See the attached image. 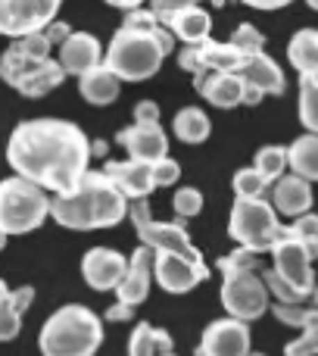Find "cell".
I'll use <instances>...</instances> for the list:
<instances>
[{
    "instance_id": "6da1fadb",
    "label": "cell",
    "mask_w": 318,
    "mask_h": 356,
    "mask_svg": "<svg viewBox=\"0 0 318 356\" xmlns=\"http://www.w3.org/2000/svg\"><path fill=\"white\" fill-rule=\"evenodd\" d=\"M6 160L16 175L41 184L44 191L66 194L87 172L91 141L66 119H31L12 129Z\"/></svg>"
},
{
    "instance_id": "7a4b0ae2",
    "label": "cell",
    "mask_w": 318,
    "mask_h": 356,
    "mask_svg": "<svg viewBox=\"0 0 318 356\" xmlns=\"http://www.w3.org/2000/svg\"><path fill=\"white\" fill-rule=\"evenodd\" d=\"M171 31L156 19L153 10H131L122 29L112 35L103 66L119 75V81H144L159 72L162 60L175 50Z\"/></svg>"
},
{
    "instance_id": "3957f363",
    "label": "cell",
    "mask_w": 318,
    "mask_h": 356,
    "mask_svg": "<svg viewBox=\"0 0 318 356\" xmlns=\"http://www.w3.org/2000/svg\"><path fill=\"white\" fill-rule=\"evenodd\" d=\"M50 216L75 232L112 228L128 216V197L106 172L87 169L72 191L50 197Z\"/></svg>"
},
{
    "instance_id": "277c9868",
    "label": "cell",
    "mask_w": 318,
    "mask_h": 356,
    "mask_svg": "<svg viewBox=\"0 0 318 356\" xmlns=\"http://www.w3.org/2000/svg\"><path fill=\"white\" fill-rule=\"evenodd\" d=\"M219 269H221V303H225L228 316L253 322L269 313L271 294L265 288V278L259 275L256 253L240 247L231 257L219 259Z\"/></svg>"
},
{
    "instance_id": "5b68a950",
    "label": "cell",
    "mask_w": 318,
    "mask_h": 356,
    "mask_svg": "<svg viewBox=\"0 0 318 356\" xmlns=\"http://www.w3.org/2000/svg\"><path fill=\"white\" fill-rule=\"evenodd\" d=\"M37 344L47 356H91L103 344V322L94 309L69 303L44 322Z\"/></svg>"
},
{
    "instance_id": "8992f818",
    "label": "cell",
    "mask_w": 318,
    "mask_h": 356,
    "mask_svg": "<svg viewBox=\"0 0 318 356\" xmlns=\"http://www.w3.org/2000/svg\"><path fill=\"white\" fill-rule=\"evenodd\" d=\"M47 216H50V194L41 184L28 181L22 175L0 181V232L3 234L35 232Z\"/></svg>"
},
{
    "instance_id": "52a82bcc",
    "label": "cell",
    "mask_w": 318,
    "mask_h": 356,
    "mask_svg": "<svg viewBox=\"0 0 318 356\" xmlns=\"http://www.w3.org/2000/svg\"><path fill=\"white\" fill-rule=\"evenodd\" d=\"M281 222L275 216V203H269L262 194L259 197H240L231 207V222H228V234L237 241L240 247L253 253H265L271 250Z\"/></svg>"
},
{
    "instance_id": "ba28073f",
    "label": "cell",
    "mask_w": 318,
    "mask_h": 356,
    "mask_svg": "<svg viewBox=\"0 0 318 356\" xmlns=\"http://www.w3.org/2000/svg\"><path fill=\"white\" fill-rule=\"evenodd\" d=\"M271 257H275V272L303 297L309 300L315 291V272H312V259L318 257V247L309 244V241L296 238L294 232L281 225L275 244H271Z\"/></svg>"
},
{
    "instance_id": "9c48e42d",
    "label": "cell",
    "mask_w": 318,
    "mask_h": 356,
    "mask_svg": "<svg viewBox=\"0 0 318 356\" xmlns=\"http://www.w3.org/2000/svg\"><path fill=\"white\" fill-rule=\"evenodd\" d=\"M128 216L137 228V238L150 247L153 253H181V257H190V259H203V253L194 247L190 234L184 232L181 225L175 222H156L150 216V207H147V197L135 200V207H128Z\"/></svg>"
},
{
    "instance_id": "30bf717a",
    "label": "cell",
    "mask_w": 318,
    "mask_h": 356,
    "mask_svg": "<svg viewBox=\"0 0 318 356\" xmlns=\"http://www.w3.org/2000/svg\"><path fill=\"white\" fill-rule=\"evenodd\" d=\"M50 47H53V44L47 41L44 31H28V35L12 38V44L3 50V56H0V79L16 88L37 63L47 60Z\"/></svg>"
},
{
    "instance_id": "8fae6325",
    "label": "cell",
    "mask_w": 318,
    "mask_h": 356,
    "mask_svg": "<svg viewBox=\"0 0 318 356\" xmlns=\"http://www.w3.org/2000/svg\"><path fill=\"white\" fill-rule=\"evenodd\" d=\"M60 0H0V35L19 38L53 22Z\"/></svg>"
},
{
    "instance_id": "7c38bea8",
    "label": "cell",
    "mask_w": 318,
    "mask_h": 356,
    "mask_svg": "<svg viewBox=\"0 0 318 356\" xmlns=\"http://www.w3.org/2000/svg\"><path fill=\"white\" fill-rule=\"evenodd\" d=\"M153 275L159 288L169 294H187L190 288H196L200 282L209 278L206 259H190L181 253H153Z\"/></svg>"
},
{
    "instance_id": "4fadbf2b",
    "label": "cell",
    "mask_w": 318,
    "mask_h": 356,
    "mask_svg": "<svg viewBox=\"0 0 318 356\" xmlns=\"http://www.w3.org/2000/svg\"><path fill=\"white\" fill-rule=\"evenodd\" d=\"M250 328L244 319H219L203 332L196 353L203 356H244L250 353Z\"/></svg>"
},
{
    "instance_id": "5bb4252c",
    "label": "cell",
    "mask_w": 318,
    "mask_h": 356,
    "mask_svg": "<svg viewBox=\"0 0 318 356\" xmlns=\"http://www.w3.org/2000/svg\"><path fill=\"white\" fill-rule=\"evenodd\" d=\"M128 272V259L110 247H94L81 259V275L94 291H116V284Z\"/></svg>"
},
{
    "instance_id": "9a60e30c",
    "label": "cell",
    "mask_w": 318,
    "mask_h": 356,
    "mask_svg": "<svg viewBox=\"0 0 318 356\" xmlns=\"http://www.w3.org/2000/svg\"><path fill=\"white\" fill-rule=\"evenodd\" d=\"M116 141L128 150V156L144 163H156L162 156H169V138L159 129V122H135L131 129L119 131Z\"/></svg>"
},
{
    "instance_id": "2e32d148",
    "label": "cell",
    "mask_w": 318,
    "mask_h": 356,
    "mask_svg": "<svg viewBox=\"0 0 318 356\" xmlns=\"http://www.w3.org/2000/svg\"><path fill=\"white\" fill-rule=\"evenodd\" d=\"M150 272H153V250L147 244H141L135 250V257L128 259V272L125 278L116 284V297L128 307H137V303L147 300L150 294Z\"/></svg>"
},
{
    "instance_id": "e0dca14e",
    "label": "cell",
    "mask_w": 318,
    "mask_h": 356,
    "mask_svg": "<svg viewBox=\"0 0 318 356\" xmlns=\"http://www.w3.org/2000/svg\"><path fill=\"white\" fill-rule=\"evenodd\" d=\"M153 163H144V160H135V156H128V160H112L106 163L103 172L112 178V181L122 188V194L128 197V200H141V197H150V191L156 188L153 184Z\"/></svg>"
},
{
    "instance_id": "ac0fdd59",
    "label": "cell",
    "mask_w": 318,
    "mask_h": 356,
    "mask_svg": "<svg viewBox=\"0 0 318 356\" xmlns=\"http://www.w3.org/2000/svg\"><path fill=\"white\" fill-rule=\"evenodd\" d=\"M156 19L175 38H181L184 44H200V41H206L209 31H212V16H209L200 3L181 6V10H171V13H159Z\"/></svg>"
},
{
    "instance_id": "d6986e66",
    "label": "cell",
    "mask_w": 318,
    "mask_h": 356,
    "mask_svg": "<svg viewBox=\"0 0 318 356\" xmlns=\"http://www.w3.org/2000/svg\"><path fill=\"white\" fill-rule=\"evenodd\" d=\"M234 72H237L246 85L259 88L262 94H284V88H287L281 66H278L265 50H259V54H246Z\"/></svg>"
},
{
    "instance_id": "ffe728a7",
    "label": "cell",
    "mask_w": 318,
    "mask_h": 356,
    "mask_svg": "<svg viewBox=\"0 0 318 356\" xmlns=\"http://www.w3.org/2000/svg\"><path fill=\"white\" fill-rule=\"evenodd\" d=\"M60 66L66 75H85L87 69L100 66V41L87 31H72L60 44Z\"/></svg>"
},
{
    "instance_id": "44dd1931",
    "label": "cell",
    "mask_w": 318,
    "mask_h": 356,
    "mask_svg": "<svg viewBox=\"0 0 318 356\" xmlns=\"http://www.w3.org/2000/svg\"><path fill=\"white\" fill-rule=\"evenodd\" d=\"M194 88L212 106H219V110H234V106L244 104V88L246 85L237 72H206Z\"/></svg>"
},
{
    "instance_id": "7402d4cb",
    "label": "cell",
    "mask_w": 318,
    "mask_h": 356,
    "mask_svg": "<svg viewBox=\"0 0 318 356\" xmlns=\"http://www.w3.org/2000/svg\"><path fill=\"white\" fill-rule=\"evenodd\" d=\"M275 209L281 216H300L309 213L312 207V181H306L303 175H281L275 178Z\"/></svg>"
},
{
    "instance_id": "603a6c76",
    "label": "cell",
    "mask_w": 318,
    "mask_h": 356,
    "mask_svg": "<svg viewBox=\"0 0 318 356\" xmlns=\"http://www.w3.org/2000/svg\"><path fill=\"white\" fill-rule=\"evenodd\" d=\"M196 56H200V69H196V75H190L194 85L206 72H234L244 60V54L231 41H209V38L196 44Z\"/></svg>"
},
{
    "instance_id": "cb8c5ba5",
    "label": "cell",
    "mask_w": 318,
    "mask_h": 356,
    "mask_svg": "<svg viewBox=\"0 0 318 356\" xmlns=\"http://www.w3.org/2000/svg\"><path fill=\"white\" fill-rule=\"evenodd\" d=\"M119 75L116 72H110V69L100 63V66H94V69H87L85 75H78V91H81V97L87 100V104H94V106H106V104H112V100L119 97Z\"/></svg>"
},
{
    "instance_id": "d4e9b609",
    "label": "cell",
    "mask_w": 318,
    "mask_h": 356,
    "mask_svg": "<svg viewBox=\"0 0 318 356\" xmlns=\"http://www.w3.org/2000/svg\"><path fill=\"white\" fill-rule=\"evenodd\" d=\"M62 81H66V69L60 66V60H50L47 56V60H41L22 81H19L16 91L22 94V97H44L47 91L60 88Z\"/></svg>"
},
{
    "instance_id": "484cf974",
    "label": "cell",
    "mask_w": 318,
    "mask_h": 356,
    "mask_svg": "<svg viewBox=\"0 0 318 356\" xmlns=\"http://www.w3.org/2000/svg\"><path fill=\"white\" fill-rule=\"evenodd\" d=\"M287 60L300 75H318V29H300L290 38Z\"/></svg>"
},
{
    "instance_id": "4316f807",
    "label": "cell",
    "mask_w": 318,
    "mask_h": 356,
    "mask_svg": "<svg viewBox=\"0 0 318 356\" xmlns=\"http://www.w3.org/2000/svg\"><path fill=\"white\" fill-rule=\"evenodd\" d=\"M128 353L131 356H153V353L171 356L175 353V341H171V334L162 332V328H153L150 322H141V325L131 332Z\"/></svg>"
},
{
    "instance_id": "83f0119b",
    "label": "cell",
    "mask_w": 318,
    "mask_h": 356,
    "mask_svg": "<svg viewBox=\"0 0 318 356\" xmlns=\"http://www.w3.org/2000/svg\"><path fill=\"white\" fill-rule=\"evenodd\" d=\"M287 169H294L306 181H318V135L315 131L296 138L287 147Z\"/></svg>"
},
{
    "instance_id": "f1b7e54d",
    "label": "cell",
    "mask_w": 318,
    "mask_h": 356,
    "mask_svg": "<svg viewBox=\"0 0 318 356\" xmlns=\"http://www.w3.org/2000/svg\"><path fill=\"white\" fill-rule=\"evenodd\" d=\"M171 131L184 144H203L209 138V131H212V125H209V116L200 106H184L175 116V122H171Z\"/></svg>"
},
{
    "instance_id": "f546056e",
    "label": "cell",
    "mask_w": 318,
    "mask_h": 356,
    "mask_svg": "<svg viewBox=\"0 0 318 356\" xmlns=\"http://www.w3.org/2000/svg\"><path fill=\"white\" fill-rule=\"evenodd\" d=\"M300 119L318 135V75H300Z\"/></svg>"
},
{
    "instance_id": "4dcf8cb0",
    "label": "cell",
    "mask_w": 318,
    "mask_h": 356,
    "mask_svg": "<svg viewBox=\"0 0 318 356\" xmlns=\"http://www.w3.org/2000/svg\"><path fill=\"white\" fill-rule=\"evenodd\" d=\"M312 300H315V307H309V322H306V328H303V334L294 341V344H287V353L290 356L318 353V284H315V291H312Z\"/></svg>"
},
{
    "instance_id": "1f68e13d",
    "label": "cell",
    "mask_w": 318,
    "mask_h": 356,
    "mask_svg": "<svg viewBox=\"0 0 318 356\" xmlns=\"http://www.w3.org/2000/svg\"><path fill=\"white\" fill-rule=\"evenodd\" d=\"M253 166L269 178V181H275V178H281L284 169H287V150L275 147V144H271V147H262L256 154V160H253Z\"/></svg>"
},
{
    "instance_id": "d6a6232c",
    "label": "cell",
    "mask_w": 318,
    "mask_h": 356,
    "mask_svg": "<svg viewBox=\"0 0 318 356\" xmlns=\"http://www.w3.org/2000/svg\"><path fill=\"white\" fill-rule=\"evenodd\" d=\"M269 178H265L262 172H259L256 166H246V169H240L237 175H234V194H240V197H259V194H265V188H269Z\"/></svg>"
},
{
    "instance_id": "836d02e7",
    "label": "cell",
    "mask_w": 318,
    "mask_h": 356,
    "mask_svg": "<svg viewBox=\"0 0 318 356\" xmlns=\"http://www.w3.org/2000/svg\"><path fill=\"white\" fill-rule=\"evenodd\" d=\"M171 209H175V216L181 222L194 219V216H200V209H203V194L196 188L175 191V197H171Z\"/></svg>"
},
{
    "instance_id": "e575fe53",
    "label": "cell",
    "mask_w": 318,
    "mask_h": 356,
    "mask_svg": "<svg viewBox=\"0 0 318 356\" xmlns=\"http://www.w3.org/2000/svg\"><path fill=\"white\" fill-rule=\"evenodd\" d=\"M231 44L240 50V54H259V50H265V38H262V31L256 29V25H250V22H244V25H237V31L231 35Z\"/></svg>"
},
{
    "instance_id": "d590c367",
    "label": "cell",
    "mask_w": 318,
    "mask_h": 356,
    "mask_svg": "<svg viewBox=\"0 0 318 356\" xmlns=\"http://www.w3.org/2000/svg\"><path fill=\"white\" fill-rule=\"evenodd\" d=\"M19 328H22V313H16L10 307V300H0V341H12L19 334Z\"/></svg>"
},
{
    "instance_id": "8d00e7d4",
    "label": "cell",
    "mask_w": 318,
    "mask_h": 356,
    "mask_svg": "<svg viewBox=\"0 0 318 356\" xmlns=\"http://www.w3.org/2000/svg\"><path fill=\"white\" fill-rule=\"evenodd\" d=\"M287 232H294L296 238H303V241H309V244L318 247V216H312V213L294 216V225H287Z\"/></svg>"
},
{
    "instance_id": "74e56055",
    "label": "cell",
    "mask_w": 318,
    "mask_h": 356,
    "mask_svg": "<svg viewBox=\"0 0 318 356\" xmlns=\"http://www.w3.org/2000/svg\"><path fill=\"white\" fill-rule=\"evenodd\" d=\"M150 169H153V184L156 188H169V184H175L178 178H181V166H178L175 160H169V156L156 160Z\"/></svg>"
},
{
    "instance_id": "f35d334b",
    "label": "cell",
    "mask_w": 318,
    "mask_h": 356,
    "mask_svg": "<svg viewBox=\"0 0 318 356\" xmlns=\"http://www.w3.org/2000/svg\"><path fill=\"white\" fill-rule=\"evenodd\" d=\"M10 307L16 309V313H25V309L31 307V300H35V288H19V291H10Z\"/></svg>"
},
{
    "instance_id": "ab89813d",
    "label": "cell",
    "mask_w": 318,
    "mask_h": 356,
    "mask_svg": "<svg viewBox=\"0 0 318 356\" xmlns=\"http://www.w3.org/2000/svg\"><path fill=\"white\" fill-rule=\"evenodd\" d=\"M194 3H203V0H150V10L156 13H171V10H181V6H194ZM215 3H221V0H215Z\"/></svg>"
},
{
    "instance_id": "60d3db41",
    "label": "cell",
    "mask_w": 318,
    "mask_h": 356,
    "mask_svg": "<svg viewBox=\"0 0 318 356\" xmlns=\"http://www.w3.org/2000/svg\"><path fill=\"white\" fill-rule=\"evenodd\" d=\"M41 31L47 35V41H50V44H62L69 35H72V29H69L66 22H47Z\"/></svg>"
},
{
    "instance_id": "b9f144b4",
    "label": "cell",
    "mask_w": 318,
    "mask_h": 356,
    "mask_svg": "<svg viewBox=\"0 0 318 356\" xmlns=\"http://www.w3.org/2000/svg\"><path fill=\"white\" fill-rule=\"evenodd\" d=\"M135 122H159V106L153 100H141L135 106Z\"/></svg>"
},
{
    "instance_id": "7bdbcfd3",
    "label": "cell",
    "mask_w": 318,
    "mask_h": 356,
    "mask_svg": "<svg viewBox=\"0 0 318 356\" xmlns=\"http://www.w3.org/2000/svg\"><path fill=\"white\" fill-rule=\"evenodd\" d=\"M131 309H135V307H128V303H122V300H119L116 307H110V309H106V319H110V322H128L131 316H135V313H131Z\"/></svg>"
},
{
    "instance_id": "ee69618b",
    "label": "cell",
    "mask_w": 318,
    "mask_h": 356,
    "mask_svg": "<svg viewBox=\"0 0 318 356\" xmlns=\"http://www.w3.org/2000/svg\"><path fill=\"white\" fill-rule=\"evenodd\" d=\"M246 6H256V10H281V6L294 3V0H240Z\"/></svg>"
},
{
    "instance_id": "f6af8a7d",
    "label": "cell",
    "mask_w": 318,
    "mask_h": 356,
    "mask_svg": "<svg viewBox=\"0 0 318 356\" xmlns=\"http://www.w3.org/2000/svg\"><path fill=\"white\" fill-rule=\"evenodd\" d=\"M110 6H119V10H137L144 0H106Z\"/></svg>"
},
{
    "instance_id": "bcb514c9",
    "label": "cell",
    "mask_w": 318,
    "mask_h": 356,
    "mask_svg": "<svg viewBox=\"0 0 318 356\" xmlns=\"http://www.w3.org/2000/svg\"><path fill=\"white\" fill-rule=\"evenodd\" d=\"M91 154H97V156H103V154H106V144H103V141H97V144H91Z\"/></svg>"
},
{
    "instance_id": "7dc6e473",
    "label": "cell",
    "mask_w": 318,
    "mask_h": 356,
    "mask_svg": "<svg viewBox=\"0 0 318 356\" xmlns=\"http://www.w3.org/2000/svg\"><path fill=\"white\" fill-rule=\"evenodd\" d=\"M6 294H10V291H6V284L0 282V300H6Z\"/></svg>"
},
{
    "instance_id": "c3c4849f",
    "label": "cell",
    "mask_w": 318,
    "mask_h": 356,
    "mask_svg": "<svg viewBox=\"0 0 318 356\" xmlns=\"http://www.w3.org/2000/svg\"><path fill=\"white\" fill-rule=\"evenodd\" d=\"M3 244H6V234H3V232H0V250H3Z\"/></svg>"
},
{
    "instance_id": "681fc988",
    "label": "cell",
    "mask_w": 318,
    "mask_h": 356,
    "mask_svg": "<svg viewBox=\"0 0 318 356\" xmlns=\"http://www.w3.org/2000/svg\"><path fill=\"white\" fill-rule=\"evenodd\" d=\"M306 3H309V6H312V10H318V0H306Z\"/></svg>"
}]
</instances>
